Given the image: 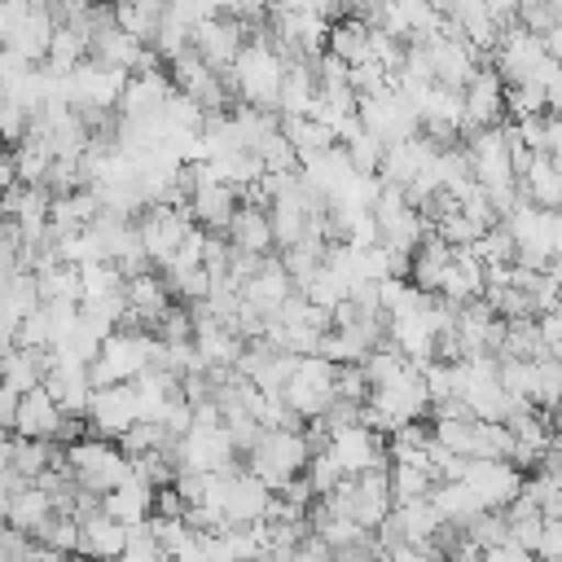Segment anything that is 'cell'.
I'll return each mask as SVG.
<instances>
[{"instance_id": "3", "label": "cell", "mask_w": 562, "mask_h": 562, "mask_svg": "<svg viewBox=\"0 0 562 562\" xmlns=\"http://www.w3.org/2000/svg\"><path fill=\"white\" fill-rule=\"evenodd\" d=\"M325 452L334 457V465H338L342 479H351L360 470H373V465H386V439L373 435V430H364V426H351V430L329 435Z\"/></svg>"}, {"instance_id": "8", "label": "cell", "mask_w": 562, "mask_h": 562, "mask_svg": "<svg viewBox=\"0 0 562 562\" xmlns=\"http://www.w3.org/2000/svg\"><path fill=\"white\" fill-rule=\"evenodd\" d=\"M518 193H522V202H531L536 211H558V202H562V158L531 154V167L522 171Z\"/></svg>"}, {"instance_id": "10", "label": "cell", "mask_w": 562, "mask_h": 562, "mask_svg": "<svg viewBox=\"0 0 562 562\" xmlns=\"http://www.w3.org/2000/svg\"><path fill=\"white\" fill-rule=\"evenodd\" d=\"M57 426H61V413H57V404L40 386L26 391V395H18V413H13V426H9L18 439H44V443H53Z\"/></svg>"}, {"instance_id": "35", "label": "cell", "mask_w": 562, "mask_h": 562, "mask_svg": "<svg viewBox=\"0 0 562 562\" xmlns=\"http://www.w3.org/2000/svg\"><path fill=\"white\" fill-rule=\"evenodd\" d=\"M154 518H184V501L171 492V487H154V505H149Z\"/></svg>"}, {"instance_id": "5", "label": "cell", "mask_w": 562, "mask_h": 562, "mask_svg": "<svg viewBox=\"0 0 562 562\" xmlns=\"http://www.w3.org/2000/svg\"><path fill=\"white\" fill-rule=\"evenodd\" d=\"M48 40H53V18H48V4H31L26 18L4 35V57H13L18 66H40L44 53H48Z\"/></svg>"}, {"instance_id": "16", "label": "cell", "mask_w": 562, "mask_h": 562, "mask_svg": "<svg viewBox=\"0 0 562 562\" xmlns=\"http://www.w3.org/2000/svg\"><path fill=\"white\" fill-rule=\"evenodd\" d=\"M48 518H53V501H48V492H40L35 483H26L22 492H13V496H9V509H4L9 531H18V536H26V540H31Z\"/></svg>"}, {"instance_id": "22", "label": "cell", "mask_w": 562, "mask_h": 562, "mask_svg": "<svg viewBox=\"0 0 562 562\" xmlns=\"http://www.w3.org/2000/svg\"><path fill=\"white\" fill-rule=\"evenodd\" d=\"M35 549H48V553H61V558H75V544H79V522L70 514H53L35 536H31Z\"/></svg>"}, {"instance_id": "19", "label": "cell", "mask_w": 562, "mask_h": 562, "mask_svg": "<svg viewBox=\"0 0 562 562\" xmlns=\"http://www.w3.org/2000/svg\"><path fill=\"white\" fill-rule=\"evenodd\" d=\"M9 158H13V176H18V184H44V171H48V162H53L48 140L35 136V132H26V136L9 149Z\"/></svg>"}, {"instance_id": "40", "label": "cell", "mask_w": 562, "mask_h": 562, "mask_svg": "<svg viewBox=\"0 0 562 562\" xmlns=\"http://www.w3.org/2000/svg\"><path fill=\"white\" fill-rule=\"evenodd\" d=\"M35 562H79V558H61V553H48V549H35Z\"/></svg>"}, {"instance_id": "36", "label": "cell", "mask_w": 562, "mask_h": 562, "mask_svg": "<svg viewBox=\"0 0 562 562\" xmlns=\"http://www.w3.org/2000/svg\"><path fill=\"white\" fill-rule=\"evenodd\" d=\"M479 562H536V558H527V553L514 549V544H496V549H483Z\"/></svg>"}, {"instance_id": "25", "label": "cell", "mask_w": 562, "mask_h": 562, "mask_svg": "<svg viewBox=\"0 0 562 562\" xmlns=\"http://www.w3.org/2000/svg\"><path fill=\"white\" fill-rule=\"evenodd\" d=\"M501 110H509V119L518 123V119H536V114H549L544 110V88L540 83H509V88H501Z\"/></svg>"}, {"instance_id": "27", "label": "cell", "mask_w": 562, "mask_h": 562, "mask_svg": "<svg viewBox=\"0 0 562 562\" xmlns=\"http://www.w3.org/2000/svg\"><path fill=\"white\" fill-rule=\"evenodd\" d=\"M119 562H171V558L149 540V527L145 522H132V527H123V553H119Z\"/></svg>"}, {"instance_id": "23", "label": "cell", "mask_w": 562, "mask_h": 562, "mask_svg": "<svg viewBox=\"0 0 562 562\" xmlns=\"http://www.w3.org/2000/svg\"><path fill=\"white\" fill-rule=\"evenodd\" d=\"M386 479H391V505L426 501V496H430V487H435V479H430L426 470H417V465H391V470H386Z\"/></svg>"}, {"instance_id": "12", "label": "cell", "mask_w": 562, "mask_h": 562, "mask_svg": "<svg viewBox=\"0 0 562 562\" xmlns=\"http://www.w3.org/2000/svg\"><path fill=\"white\" fill-rule=\"evenodd\" d=\"M430 154H439L422 132L413 136V140H400V145H386L382 149V162H378V180L382 184H395V189H404L413 176H417V167L430 158Z\"/></svg>"}, {"instance_id": "29", "label": "cell", "mask_w": 562, "mask_h": 562, "mask_svg": "<svg viewBox=\"0 0 562 562\" xmlns=\"http://www.w3.org/2000/svg\"><path fill=\"white\" fill-rule=\"evenodd\" d=\"M303 479H307V487H312V496L321 501V496H329V492H334V483H338L342 474H338V465H334V457H329V452L321 448V452H312V457H307V465H303Z\"/></svg>"}, {"instance_id": "34", "label": "cell", "mask_w": 562, "mask_h": 562, "mask_svg": "<svg viewBox=\"0 0 562 562\" xmlns=\"http://www.w3.org/2000/svg\"><path fill=\"white\" fill-rule=\"evenodd\" d=\"M531 321H536L540 347H544L549 356H558V347H562V316H558V312H544V316H531Z\"/></svg>"}, {"instance_id": "26", "label": "cell", "mask_w": 562, "mask_h": 562, "mask_svg": "<svg viewBox=\"0 0 562 562\" xmlns=\"http://www.w3.org/2000/svg\"><path fill=\"white\" fill-rule=\"evenodd\" d=\"M514 22L527 35H544V31L562 26V4L558 0H522V4H514Z\"/></svg>"}, {"instance_id": "11", "label": "cell", "mask_w": 562, "mask_h": 562, "mask_svg": "<svg viewBox=\"0 0 562 562\" xmlns=\"http://www.w3.org/2000/svg\"><path fill=\"white\" fill-rule=\"evenodd\" d=\"M171 92V79L158 70V75H127L123 92H119V119H149L162 110Z\"/></svg>"}, {"instance_id": "38", "label": "cell", "mask_w": 562, "mask_h": 562, "mask_svg": "<svg viewBox=\"0 0 562 562\" xmlns=\"http://www.w3.org/2000/svg\"><path fill=\"white\" fill-rule=\"evenodd\" d=\"M13 413H18V391L0 386V430H9V426H13Z\"/></svg>"}, {"instance_id": "17", "label": "cell", "mask_w": 562, "mask_h": 562, "mask_svg": "<svg viewBox=\"0 0 562 562\" xmlns=\"http://www.w3.org/2000/svg\"><path fill=\"white\" fill-rule=\"evenodd\" d=\"M325 53H329V57H338L342 66H356V61H364V57H369V31H364V22H356V18H351V9H347V18L329 22Z\"/></svg>"}, {"instance_id": "6", "label": "cell", "mask_w": 562, "mask_h": 562, "mask_svg": "<svg viewBox=\"0 0 562 562\" xmlns=\"http://www.w3.org/2000/svg\"><path fill=\"white\" fill-rule=\"evenodd\" d=\"M268 496H272V492H268L259 479H250V474H246V465H241L233 479H224V501H220L224 531H228V527H250V522H259V518H263Z\"/></svg>"}, {"instance_id": "24", "label": "cell", "mask_w": 562, "mask_h": 562, "mask_svg": "<svg viewBox=\"0 0 562 562\" xmlns=\"http://www.w3.org/2000/svg\"><path fill=\"white\" fill-rule=\"evenodd\" d=\"M0 386H9V391H18V395H26V391L40 386V369H35L31 351L13 347V351L0 356Z\"/></svg>"}, {"instance_id": "1", "label": "cell", "mask_w": 562, "mask_h": 562, "mask_svg": "<svg viewBox=\"0 0 562 562\" xmlns=\"http://www.w3.org/2000/svg\"><path fill=\"white\" fill-rule=\"evenodd\" d=\"M88 435L92 439H105V443H119L136 422H140V404H136V391L132 382H119V386H101L88 395Z\"/></svg>"}, {"instance_id": "28", "label": "cell", "mask_w": 562, "mask_h": 562, "mask_svg": "<svg viewBox=\"0 0 562 562\" xmlns=\"http://www.w3.org/2000/svg\"><path fill=\"white\" fill-rule=\"evenodd\" d=\"M342 154H347V162H351V171H356V176H373V180H378V162H382V145H378L373 136H364V132H356L351 140H342Z\"/></svg>"}, {"instance_id": "18", "label": "cell", "mask_w": 562, "mask_h": 562, "mask_svg": "<svg viewBox=\"0 0 562 562\" xmlns=\"http://www.w3.org/2000/svg\"><path fill=\"white\" fill-rule=\"evenodd\" d=\"M426 505L439 514V522H457V527H461V522H470L474 514H483L465 483H435V487H430V496H426Z\"/></svg>"}, {"instance_id": "32", "label": "cell", "mask_w": 562, "mask_h": 562, "mask_svg": "<svg viewBox=\"0 0 562 562\" xmlns=\"http://www.w3.org/2000/svg\"><path fill=\"white\" fill-rule=\"evenodd\" d=\"M26 132H31L26 110H18L13 101H4V97H0V145H18Z\"/></svg>"}, {"instance_id": "30", "label": "cell", "mask_w": 562, "mask_h": 562, "mask_svg": "<svg viewBox=\"0 0 562 562\" xmlns=\"http://www.w3.org/2000/svg\"><path fill=\"white\" fill-rule=\"evenodd\" d=\"M145 527H149V540H154L167 558L189 540V527H184L180 518H154V514H149V518H145Z\"/></svg>"}, {"instance_id": "13", "label": "cell", "mask_w": 562, "mask_h": 562, "mask_svg": "<svg viewBox=\"0 0 562 562\" xmlns=\"http://www.w3.org/2000/svg\"><path fill=\"white\" fill-rule=\"evenodd\" d=\"M290 294V281L281 272V259L277 255H263V268L241 285V303H250L263 321H272V312L281 307V299Z\"/></svg>"}, {"instance_id": "14", "label": "cell", "mask_w": 562, "mask_h": 562, "mask_svg": "<svg viewBox=\"0 0 562 562\" xmlns=\"http://www.w3.org/2000/svg\"><path fill=\"white\" fill-rule=\"evenodd\" d=\"M119 553H123V527L119 522H110L105 514L79 522L75 558H83V562H119Z\"/></svg>"}, {"instance_id": "4", "label": "cell", "mask_w": 562, "mask_h": 562, "mask_svg": "<svg viewBox=\"0 0 562 562\" xmlns=\"http://www.w3.org/2000/svg\"><path fill=\"white\" fill-rule=\"evenodd\" d=\"M241 26L237 22H228V18H211V22H202V26H193L189 31V48H193V57L206 66V70H228L233 66V57L241 53Z\"/></svg>"}, {"instance_id": "20", "label": "cell", "mask_w": 562, "mask_h": 562, "mask_svg": "<svg viewBox=\"0 0 562 562\" xmlns=\"http://www.w3.org/2000/svg\"><path fill=\"white\" fill-rule=\"evenodd\" d=\"M158 22H162V4H154V0H140V4H114V26H119L127 40H136L140 48H149Z\"/></svg>"}, {"instance_id": "2", "label": "cell", "mask_w": 562, "mask_h": 562, "mask_svg": "<svg viewBox=\"0 0 562 562\" xmlns=\"http://www.w3.org/2000/svg\"><path fill=\"white\" fill-rule=\"evenodd\" d=\"M522 470H514L509 461H465V487L479 501V509H505L518 492H522Z\"/></svg>"}, {"instance_id": "21", "label": "cell", "mask_w": 562, "mask_h": 562, "mask_svg": "<svg viewBox=\"0 0 562 562\" xmlns=\"http://www.w3.org/2000/svg\"><path fill=\"white\" fill-rule=\"evenodd\" d=\"M303 206H299V189L290 193V198H277L272 206H268V233H272V250L281 246V250H290L299 237H303Z\"/></svg>"}, {"instance_id": "31", "label": "cell", "mask_w": 562, "mask_h": 562, "mask_svg": "<svg viewBox=\"0 0 562 562\" xmlns=\"http://www.w3.org/2000/svg\"><path fill=\"white\" fill-rule=\"evenodd\" d=\"M18 347H22V351L48 347V316H44V307H35V312H26V316L18 321Z\"/></svg>"}, {"instance_id": "9", "label": "cell", "mask_w": 562, "mask_h": 562, "mask_svg": "<svg viewBox=\"0 0 562 562\" xmlns=\"http://www.w3.org/2000/svg\"><path fill=\"white\" fill-rule=\"evenodd\" d=\"M127 465H132V461H127ZM149 505H154V487H149L145 479H136V470H132L114 492L101 496V514H105L110 522H119V527L145 522V518H149Z\"/></svg>"}, {"instance_id": "7", "label": "cell", "mask_w": 562, "mask_h": 562, "mask_svg": "<svg viewBox=\"0 0 562 562\" xmlns=\"http://www.w3.org/2000/svg\"><path fill=\"white\" fill-rule=\"evenodd\" d=\"M501 79L492 66H479L470 75V83L461 88V105H465V127H501Z\"/></svg>"}, {"instance_id": "15", "label": "cell", "mask_w": 562, "mask_h": 562, "mask_svg": "<svg viewBox=\"0 0 562 562\" xmlns=\"http://www.w3.org/2000/svg\"><path fill=\"white\" fill-rule=\"evenodd\" d=\"M224 241L233 250H246V255H272V233H268V211H255V206H237L228 228H224Z\"/></svg>"}, {"instance_id": "37", "label": "cell", "mask_w": 562, "mask_h": 562, "mask_svg": "<svg viewBox=\"0 0 562 562\" xmlns=\"http://www.w3.org/2000/svg\"><path fill=\"white\" fill-rule=\"evenodd\" d=\"M13 347H18V316L0 312V356L13 351Z\"/></svg>"}, {"instance_id": "39", "label": "cell", "mask_w": 562, "mask_h": 562, "mask_svg": "<svg viewBox=\"0 0 562 562\" xmlns=\"http://www.w3.org/2000/svg\"><path fill=\"white\" fill-rule=\"evenodd\" d=\"M13 184H18V176H13V158L0 149V193H4V189H13Z\"/></svg>"}, {"instance_id": "33", "label": "cell", "mask_w": 562, "mask_h": 562, "mask_svg": "<svg viewBox=\"0 0 562 562\" xmlns=\"http://www.w3.org/2000/svg\"><path fill=\"white\" fill-rule=\"evenodd\" d=\"M342 246H351V250H369V246H378V224H373V215L369 211H360L356 220H351V228H347V241Z\"/></svg>"}]
</instances>
